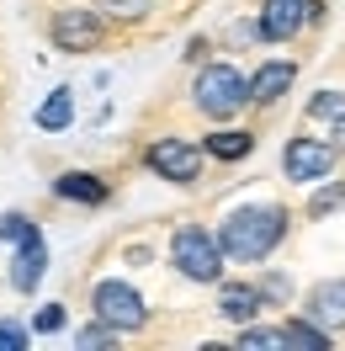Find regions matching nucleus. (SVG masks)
Segmentation results:
<instances>
[{
	"label": "nucleus",
	"instance_id": "obj_1",
	"mask_svg": "<svg viewBox=\"0 0 345 351\" xmlns=\"http://www.w3.org/2000/svg\"><path fill=\"white\" fill-rule=\"evenodd\" d=\"M213 234H218V250H223L229 266H260L287 245L292 213H287V202H239V208H229L218 219Z\"/></svg>",
	"mask_w": 345,
	"mask_h": 351
},
{
	"label": "nucleus",
	"instance_id": "obj_2",
	"mask_svg": "<svg viewBox=\"0 0 345 351\" xmlns=\"http://www.w3.org/2000/svg\"><path fill=\"white\" fill-rule=\"evenodd\" d=\"M192 107L207 117V123H234L239 112L250 107V80L244 69L229 64V59H207L192 80Z\"/></svg>",
	"mask_w": 345,
	"mask_h": 351
},
{
	"label": "nucleus",
	"instance_id": "obj_3",
	"mask_svg": "<svg viewBox=\"0 0 345 351\" xmlns=\"http://www.w3.org/2000/svg\"><path fill=\"white\" fill-rule=\"evenodd\" d=\"M170 266L196 287H213L223 277V250H218V234L213 229H202V223H181L170 234Z\"/></svg>",
	"mask_w": 345,
	"mask_h": 351
},
{
	"label": "nucleus",
	"instance_id": "obj_4",
	"mask_svg": "<svg viewBox=\"0 0 345 351\" xmlns=\"http://www.w3.org/2000/svg\"><path fill=\"white\" fill-rule=\"evenodd\" d=\"M144 165L159 181H170V186H196L202 165H207V149L196 138H186V133H159V138L144 144Z\"/></svg>",
	"mask_w": 345,
	"mask_h": 351
},
{
	"label": "nucleus",
	"instance_id": "obj_5",
	"mask_svg": "<svg viewBox=\"0 0 345 351\" xmlns=\"http://www.w3.org/2000/svg\"><path fill=\"white\" fill-rule=\"evenodd\" d=\"M90 314L96 319H107L117 335H138V330H149V304H144V293L123 277H101V282L90 287Z\"/></svg>",
	"mask_w": 345,
	"mask_h": 351
},
{
	"label": "nucleus",
	"instance_id": "obj_6",
	"mask_svg": "<svg viewBox=\"0 0 345 351\" xmlns=\"http://www.w3.org/2000/svg\"><path fill=\"white\" fill-rule=\"evenodd\" d=\"M335 165H340V149L329 138H319V133H292L281 144V176L292 186H319V181L335 176Z\"/></svg>",
	"mask_w": 345,
	"mask_h": 351
},
{
	"label": "nucleus",
	"instance_id": "obj_7",
	"mask_svg": "<svg viewBox=\"0 0 345 351\" xmlns=\"http://www.w3.org/2000/svg\"><path fill=\"white\" fill-rule=\"evenodd\" d=\"M107 16L96 11V5H59L53 16H48V38L59 53H96V48L107 43Z\"/></svg>",
	"mask_w": 345,
	"mask_h": 351
},
{
	"label": "nucleus",
	"instance_id": "obj_8",
	"mask_svg": "<svg viewBox=\"0 0 345 351\" xmlns=\"http://www.w3.org/2000/svg\"><path fill=\"white\" fill-rule=\"evenodd\" d=\"M48 277V240H43V229L32 223L22 240H16V250H11V271H5V282L16 287L22 298H32L38 287H43Z\"/></svg>",
	"mask_w": 345,
	"mask_h": 351
},
{
	"label": "nucleus",
	"instance_id": "obj_9",
	"mask_svg": "<svg viewBox=\"0 0 345 351\" xmlns=\"http://www.w3.org/2000/svg\"><path fill=\"white\" fill-rule=\"evenodd\" d=\"M303 314L329 335H345V277H324L303 293Z\"/></svg>",
	"mask_w": 345,
	"mask_h": 351
},
{
	"label": "nucleus",
	"instance_id": "obj_10",
	"mask_svg": "<svg viewBox=\"0 0 345 351\" xmlns=\"http://www.w3.org/2000/svg\"><path fill=\"white\" fill-rule=\"evenodd\" d=\"M244 80H250V107L271 112L287 90L298 86V64H292V59H266V64H255Z\"/></svg>",
	"mask_w": 345,
	"mask_h": 351
},
{
	"label": "nucleus",
	"instance_id": "obj_11",
	"mask_svg": "<svg viewBox=\"0 0 345 351\" xmlns=\"http://www.w3.org/2000/svg\"><path fill=\"white\" fill-rule=\"evenodd\" d=\"M303 27H308V0H266L255 16L260 43H292Z\"/></svg>",
	"mask_w": 345,
	"mask_h": 351
},
{
	"label": "nucleus",
	"instance_id": "obj_12",
	"mask_svg": "<svg viewBox=\"0 0 345 351\" xmlns=\"http://www.w3.org/2000/svg\"><path fill=\"white\" fill-rule=\"evenodd\" d=\"M48 192L59 202H75V208H107L112 202V186L96 171H59L48 181Z\"/></svg>",
	"mask_w": 345,
	"mask_h": 351
},
{
	"label": "nucleus",
	"instance_id": "obj_13",
	"mask_svg": "<svg viewBox=\"0 0 345 351\" xmlns=\"http://www.w3.org/2000/svg\"><path fill=\"white\" fill-rule=\"evenodd\" d=\"M218 319H229V325H250V319H260V308H266V298H260L255 282H223L218 277Z\"/></svg>",
	"mask_w": 345,
	"mask_h": 351
},
{
	"label": "nucleus",
	"instance_id": "obj_14",
	"mask_svg": "<svg viewBox=\"0 0 345 351\" xmlns=\"http://www.w3.org/2000/svg\"><path fill=\"white\" fill-rule=\"evenodd\" d=\"M255 133L250 128H234V123H218L207 138H202V149H207V160H223V165H234V160H250L255 154Z\"/></svg>",
	"mask_w": 345,
	"mask_h": 351
},
{
	"label": "nucleus",
	"instance_id": "obj_15",
	"mask_svg": "<svg viewBox=\"0 0 345 351\" xmlns=\"http://www.w3.org/2000/svg\"><path fill=\"white\" fill-rule=\"evenodd\" d=\"M32 123H38L43 133H64L69 123H75V90H69V86H53L43 96V107L32 112Z\"/></svg>",
	"mask_w": 345,
	"mask_h": 351
},
{
	"label": "nucleus",
	"instance_id": "obj_16",
	"mask_svg": "<svg viewBox=\"0 0 345 351\" xmlns=\"http://www.w3.org/2000/svg\"><path fill=\"white\" fill-rule=\"evenodd\" d=\"M239 351H292V341H287V330L281 325H255V319H250V325H239Z\"/></svg>",
	"mask_w": 345,
	"mask_h": 351
},
{
	"label": "nucleus",
	"instance_id": "obj_17",
	"mask_svg": "<svg viewBox=\"0 0 345 351\" xmlns=\"http://www.w3.org/2000/svg\"><path fill=\"white\" fill-rule=\"evenodd\" d=\"M281 330H287V341H292V351H329V330H319L308 314H292V319H281Z\"/></svg>",
	"mask_w": 345,
	"mask_h": 351
},
{
	"label": "nucleus",
	"instance_id": "obj_18",
	"mask_svg": "<svg viewBox=\"0 0 345 351\" xmlns=\"http://www.w3.org/2000/svg\"><path fill=\"white\" fill-rule=\"evenodd\" d=\"M96 11L107 16V22H123V27H133V22H144L154 11V0H96Z\"/></svg>",
	"mask_w": 345,
	"mask_h": 351
},
{
	"label": "nucleus",
	"instance_id": "obj_19",
	"mask_svg": "<svg viewBox=\"0 0 345 351\" xmlns=\"http://www.w3.org/2000/svg\"><path fill=\"white\" fill-rule=\"evenodd\" d=\"M117 341H123V335H117L107 319H96V314H90L86 330H75V346H80V351H107V346H117Z\"/></svg>",
	"mask_w": 345,
	"mask_h": 351
},
{
	"label": "nucleus",
	"instance_id": "obj_20",
	"mask_svg": "<svg viewBox=\"0 0 345 351\" xmlns=\"http://www.w3.org/2000/svg\"><path fill=\"white\" fill-rule=\"evenodd\" d=\"M340 112H345V90H314L308 123H329V117H340Z\"/></svg>",
	"mask_w": 345,
	"mask_h": 351
},
{
	"label": "nucleus",
	"instance_id": "obj_21",
	"mask_svg": "<svg viewBox=\"0 0 345 351\" xmlns=\"http://www.w3.org/2000/svg\"><path fill=\"white\" fill-rule=\"evenodd\" d=\"M335 208H345V181H335V186H319V192L308 197V219H329Z\"/></svg>",
	"mask_w": 345,
	"mask_h": 351
},
{
	"label": "nucleus",
	"instance_id": "obj_22",
	"mask_svg": "<svg viewBox=\"0 0 345 351\" xmlns=\"http://www.w3.org/2000/svg\"><path fill=\"white\" fill-rule=\"evenodd\" d=\"M260 298H266V308H281L287 298H292V277H281V271H266V277H255Z\"/></svg>",
	"mask_w": 345,
	"mask_h": 351
},
{
	"label": "nucleus",
	"instance_id": "obj_23",
	"mask_svg": "<svg viewBox=\"0 0 345 351\" xmlns=\"http://www.w3.org/2000/svg\"><path fill=\"white\" fill-rule=\"evenodd\" d=\"M64 325H69V308L64 304H43L38 314H32V335H59Z\"/></svg>",
	"mask_w": 345,
	"mask_h": 351
},
{
	"label": "nucleus",
	"instance_id": "obj_24",
	"mask_svg": "<svg viewBox=\"0 0 345 351\" xmlns=\"http://www.w3.org/2000/svg\"><path fill=\"white\" fill-rule=\"evenodd\" d=\"M32 223H38V219H32V213H22V208L0 213V240H5V245H16V240L27 234V229H32Z\"/></svg>",
	"mask_w": 345,
	"mask_h": 351
},
{
	"label": "nucleus",
	"instance_id": "obj_25",
	"mask_svg": "<svg viewBox=\"0 0 345 351\" xmlns=\"http://www.w3.org/2000/svg\"><path fill=\"white\" fill-rule=\"evenodd\" d=\"M27 341H32V325H22V319H0V351H22Z\"/></svg>",
	"mask_w": 345,
	"mask_h": 351
},
{
	"label": "nucleus",
	"instance_id": "obj_26",
	"mask_svg": "<svg viewBox=\"0 0 345 351\" xmlns=\"http://www.w3.org/2000/svg\"><path fill=\"white\" fill-rule=\"evenodd\" d=\"M329 144L345 154V112H340V117H329Z\"/></svg>",
	"mask_w": 345,
	"mask_h": 351
},
{
	"label": "nucleus",
	"instance_id": "obj_27",
	"mask_svg": "<svg viewBox=\"0 0 345 351\" xmlns=\"http://www.w3.org/2000/svg\"><path fill=\"white\" fill-rule=\"evenodd\" d=\"M202 53H207V38H192V43H186V59H192V64H202Z\"/></svg>",
	"mask_w": 345,
	"mask_h": 351
}]
</instances>
